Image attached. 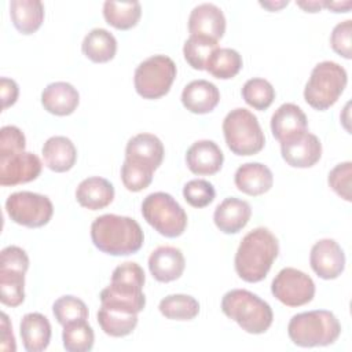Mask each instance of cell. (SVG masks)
Returning a JSON list of instances; mask_svg holds the SVG:
<instances>
[{
  "instance_id": "18",
  "label": "cell",
  "mask_w": 352,
  "mask_h": 352,
  "mask_svg": "<svg viewBox=\"0 0 352 352\" xmlns=\"http://www.w3.org/2000/svg\"><path fill=\"white\" fill-rule=\"evenodd\" d=\"M186 268V260L180 249L175 246H158L148 257V270L158 282L168 283L179 279Z\"/></svg>"
},
{
  "instance_id": "44",
  "label": "cell",
  "mask_w": 352,
  "mask_h": 352,
  "mask_svg": "<svg viewBox=\"0 0 352 352\" xmlns=\"http://www.w3.org/2000/svg\"><path fill=\"white\" fill-rule=\"evenodd\" d=\"M0 95H1V100H3V110H6L7 107L12 106L18 99V95H19L18 84L12 78L1 77L0 78Z\"/></svg>"
},
{
  "instance_id": "47",
  "label": "cell",
  "mask_w": 352,
  "mask_h": 352,
  "mask_svg": "<svg viewBox=\"0 0 352 352\" xmlns=\"http://www.w3.org/2000/svg\"><path fill=\"white\" fill-rule=\"evenodd\" d=\"M324 7L333 12H348L352 7V1H326Z\"/></svg>"
},
{
  "instance_id": "39",
  "label": "cell",
  "mask_w": 352,
  "mask_h": 352,
  "mask_svg": "<svg viewBox=\"0 0 352 352\" xmlns=\"http://www.w3.org/2000/svg\"><path fill=\"white\" fill-rule=\"evenodd\" d=\"M183 197L192 208H205L213 202L216 191L212 183L205 179H192L183 187Z\"/></svg>"
},
{
  "instance_id": "1",
  "label": "cell",
  "mask_w": 352,
  "mask_h": 352,
  "mask_svg": "<svg viewBox=\"0 0 352 352\" xmlns=\"http://www.w3.org/2000/svg\"><path fill=\"white\" fill-rule=\"evenodd\" d=\"M278 253L276 236L268 228L257 227L242 238L234 258L235 271L245 282H260L267 276Z\"/></svg>"
},
{
  "instance_id": "34",
  "label": "cell",
  "mask_w": 352,
  "mask_h": 352,
  "mask_svg": "<svg viewBox=\"0 0 352 352\" xmlns=\"http://www.w3.org/2000/svg\"><path fill=\"white\" fill-rule=\"evenodd\" d=\"M63 348L67 352H88L95 342V334L87 320L73 322L63 326Z\"/></svg>"
},
{
  "instance_id": "4",
  "label": "cell",
  "mask_w": 352,
  "mask_h": 352,
  "mask_svg": "<svg viewBox=\"0 0 352 352\" xmlns=\"http://www.w3.org/2000/svg\"><path fill=\"white\" fill-rule=\"evenodd\" d=\"M221 311L250 334L265 333L274 320L270 304L246 289H232L221 298Z\"/></svg>"
},
{
  "instance_id": "19",
  "label": "cell",
  "mask_w": 352,
  "mask_h": 352,
  "mask_svg": "<svg viewBox=\"0 0 352 352\" xmlns=\"http://www.w3.org/2000/svg\"><path fill=\"white\" fill-rule=\"evenodd\" d=\"M164 144L153 133H138L132 136L125 147V160L147 166L153 170L158 169L164 160Z\"/></svg>"
},
{
  "instance_id": "14",
  "label": "cell",
  "mask_w": 352,
  "mask_h": 352,
  "mask_svg": "<svg viewBox=\"0 0 352 352\" xmlns=\"http://www.w3.org/2000/svg\"><path fill=\"white\" fill-rule=\"evenodd\" d=\"M282 158L293 168H311L322 157V143L311 132H304L285 143H280Z\"/></svg>"
},
{
  "instance_id": "9",
  "label": "cell",
  "mask_w": 352,
  "mask_h": 352,
  "mask_svg": "<svg viewBox=\"0 0 352 352\" xmlns=\"http://www.w3.org/2000/svg\"><path fill=\"white\" fill-rule=\"evenodd\" d=\"M176 73V65L169 56L153 55L138 65L133 76L135 89L144 99L162 98L169 92Z\"/></svg>"
},
{
  "instance_id": "10",
  "label": "cell",
  "mask_w": 352,
  "mask_h": 352,
  "mask_svg": "<svg viewBox=\"0 0 352 352\" xmlns=\"http://www.w3.org/2000/svg\"><path fill=\"white\" fill-rule=\"evenodd\" d=\"M6 212L14 223L29 228H38L48 224L54 214V206L47 195L18 191L7 198Z\"/></svg>"
},
{
  "instance_id": "30",
  "label": "cell",
  "mask_w": 352,
  "mask_h": 352,
  "mask_svg": "<svg viewBox=\"0 0 352 352\" xmlns=\"http://www.w3.org/2000/svg\"><path fill=\"white\" fill-rule=\"evenodd\" d=\"M96 318L103 333L117 338L131 334L138 324V314H129L102 305L96 314Z\"/></svg>"
},
{
  "instance_id": "26",
  "label": "cell",
  "mask_w": 352,
  "mask_h": 352,
  "mask_svg": "<svg viewBox=\"0 0 352 352\" xmlns=\"http://www.w3.org/2000/svg\"><path fill=\"white\" fill-rule=\"evenodd\" d=\"M23 348L28 352L44 351L51 340V323L40 312L26 314L19 324Z\"/></svg>"
},
{
  "instance_id": "35",
  "label": "cell",
  "mask_w": 352,
  "mask_h": 352,
  "mask_svg": "<svg viewBox=\"0 0 352 352\" xmlns=\"http://www.w3.org/2000/svg\"><path fill=\"white\" fill-rule=\"evenodd\" d=\"M217 43L219 41H214L204 36L190 34V37L186 40L183 45L184 59L192 69L205 70L209 56L216 48H219Z\"/></svg>"
},
{
  "instance_id": "6",
  "label": "cell",
  "mask_w": 352,
  "mask_h": 352,
  "mask_svg": "<svg viewBox=\"0 0 352 352\" xmlns=\"http://www.w3.org/2000/svg\"><path fill=\"white\" fill-rule=\"evenodd\" d=\"M348 82L346 70L333 60L318 63L304 88L305 102L315 110H327L342 95Z\"/></svg>"
},
{
  "instance_id": "41",
  "label": "cell",
  "mask_w": 352,
  "mask_h": 352,
  "mask_svg": "<svg viewBox=\"0 0 352 352\" xmlns=\"http://www.w3.org/2000/svg\"><path fill=\"white\" fill-rule=\"evenodd\" d=\"M351 34H352V21L346 19L344 22H340L334 26L331 34H330V45L331 48L345 59L352 58V43H351Z\"/></svg>"
},
{
  "instance_id": "45",
  "label": "cell",
  "mask_w": 352,
  "mask_h": 352,
  "mask_svg": "<svg viewBox=\"0 0 352 352\" xmlns=\"http://www.w3.org/2000/svg\"><path fill=\"white\" fill-rule=\"evenodd\" d=\"M1 349L11 351V352H14L16 349L11 323L8 320L7 314H4V312H1Z\"/></svg>"
},
{
  "instance_id": "16",
  "label": "cell",
  "mask_w": 352,
  "mask_h": 352,
  "mask_svg": "<svg viewBox=\"0 0 352 352\" xmlns=\"http://www.w3.org/2000/svg\"><path fill=\"white\" fill-rule=\"evenodd\" d=\"M224 162V154L213 140H197L186 153L187 168L198 176L217 173Z\"/></svg>"
},
{
  "instance_id": "20",
  "label": "cell",
  "mask_w": 352,
  "mask_h": 352,
  "mask_svg": "<svg viewBox=\"0 0 352 352\" xmlns=\"http://www.w3.org/2000/svg\"><path fill=\"white\" fill-rule=\"evenodd\" d=\"M250 216L252 208L246 201L230 197L216 206L213 221L221 232L236 234L249 223Z\"/></svg>"
},
{
  "instance_id": "24",
  "label": "cell",
  "mask_w": 352,
  "mask_h": 352,
  "mask_svg": "<svg viewBox=\"0 0 352 352\" xmlns=\"http://www.w3.org/2000/svg\"><path fill=\"white\" fill-rule=\"evenodd\" d=\"M77 202L89 210H99L110 205L114 199L113 184L100 176L84 179L76 190Z\"/></svg>"
},
{
  "instance_id": "42",
  "label": "cell",
  "mask_w": 352,
  "mask_h": 352,
  "mask_svg": "<svg viewBox=\"0 0 352 352\" xmlns=\"http://www.w3.org/2000/svg\"><path fill=\"white\" fill-rule=\"evenodd\" d=\"M26 138L15 125H6L0 129V155L25 151Z\"/></svg>"
},
{
  "instance_id": "25",
  "label": "cell",
  "mask_w": 352,
  "mask_h": 352,
  "mask_svg": "<svg viewBox=\"0 0 352 352\" xmlns=\"http://www.w3.org/2000/svg\"><path fill=\"white\" fill-rule=\"evenodd\" d=\"M44 164L54 172H67L77 161V148L66 136H51L41 148Z\"/></svg>"
},
{
  "instance_id": "13",
  "label": "cell",
  "mask_w": 352,
  "mask_h": 352,
  "mask_svg": "<svg viewBox=\"0 0 352 352\" xmlns=\"http://www.w3.org/2000/svg\"><path fill=\"white\" fill-rule=\"evenodd\" d=\"M309 264L314 272L322 279H336L345 268V254L342 248L330 238L315 242L309 253Z\"/></svg>"
},
{
  "instance_id": "29",
  "label": "cell",
  "mask_w": 352,
  "mask_h": 352,
  "mask_svg": "<svg viewBox=\"0 0 352 352\" xmlns=\"http://www.w3.org/2000/svg\"><path fill=\"white\" fill-rule=\"evenodd\" d=\"M142 15L139 1H113L103 3V16L109 25L120 30H128L138 25Z\"/></svg>"
},
{
  "instance_id": "5",
  "label": "cell",
  "mask_w": 352,
  "mask_h": 352,
  "mask_svg": "<svg viewBox=\"0 0 352 352\" xmlns=\"http://www.w3.org/2000/svg\"><path fill=\"white\" fill-rule=\"evenodd\" d=\"M289 338L302 348L327 346L341 334V324L336 315L326 309H314L294 315L287 324Z\"/></svg>"
},
{
  "instance_id": "40",
  "label": "cell",
  "mask_w": 352,
  "mask_h": 352,
  "mask_svg": "<svg viewBox=\"0 0 352 352\" xmlns=\"http://www.w3.org/2000/svg\"><path fill=\"white\" fill-rule=\"evenodd\" d=\"M351 176H352V162L345 161L341 164H337L329 173L327 182L331 190L344 198L345 201H351Z\"/></svg>"
},
{
  "instance_id": "15",
  "label": "cell",
  "mask_w": 352,
  "mask_h": 352,
  "mask_svg": "<svg viewBox=\"0 0 352 352\" xmlns=\"http://www.w3.org/2000/svg\"><path fill=\"white\" fill-rule=\"evenodd\" d=\"M188 32L219 41L226 32V16L213 3H202L192 8L188 16Z\"/></svg>"
},
{
  "instance_id": "21",
  "label": "cell",
  "mask_w": 352,
  "mask_h": 352,
  "mask_svg": "<svg viewBox=\"0 0 352 352\" xmlns=\"http://www.w3.org/2000/svg\"><path fill=\"white\" fill-rule=\"evenodd\" d=\"M235 186L243 194L257 197L271 190L274 176L271 169L261 162L242 164L234 176Z\"/></svg>"
},
{
  "instance_id": "37",
  "label": "cell",
  "mask_w": 352,
  "mask_h": 352,
  "mask_svg": "<svg viewBox=\"0 0 352 352\" xmlns=\"http://www.w3.org/2000/svg\"><path fill=\"white\" fill-rule=\"evenodd\" d=\"M52 312L58 323L62 326L88 319V308L85 302L76 296L59 297L52 305Z\"/></svg>"
},
{
  "instance_id": "7",
  "label": "cell",
  "mask_w": 352,
  "mask_h": 352,
  "mask_svg": "<svg viewBox=\"0 0 352 352\" xmlns=\"http://www.w3.org/2000/svg\"><path fill=\"white\" fill-rule=\"evenodd\" d=\"M223 133L228 148L236 155H254L265 144V136L257 117L243 107H236L226 116Z\"/></svg>"
},
{
  "instance_id": "38",
  "label": "cell",
  "mask_w": 352,
  "mask_h": 352,
  "mask_svg": "<svg viewBox=\"0 0 352 352\" xmlns=\"http://www.w3.org/2000/svg\"><path fill=\"white\" fill-rule=\"evenodd\" d=\"M153 173H154L153 169L135 164L128 160H125L121 166L122 184L125 186L126 190L132 192H138L147 188L153 182Z\"/></svg>"
},
{
  "instance_id": "32",
  "label": "cell",
  "mask_w": 352,
  "mask_h": 352,
  "mask_svg": "<svg viewBox=\"0 0 352 352\" xmlns=\"http://www.w3.org/2000/svg\"><path fill=\"white\" fill-rule=\"evenodd\" d=\"M25 271L0 267V301L7 307H18L25 300Z\"/></svg>"
},
{
  "instance_id": "12",
  "label": "cell",
  "mask_w": 352,
  "mask_h": 352,
  "mask_svg": "<svg viewBox=\"0 0 352 352\" xmlns=\"http://www.w3.org/2000/svg\"><path fill=\"white\" fill-rule=\"evenodd\" d=\"M40 158L30 151L0 155V184L16 186L33 182L41 173Z\"/></svg>"
},
{
  "instance_id": "23",
  "label": "cell",
  "mask_w": 352,
  "mask_h": 352,
  "mask_svg": "<svg viewBox=\"0 0 352 352\" xmlns=\"http://www.w3.org/2000/svg\"><path fill=\"white\" fill-rule=\"evenodd\" d=\"M80 103L78 91L66 81H55L48 84L41 92L43 107L55 116L72 114Z\"/></svg>"
},
{
  "instance_id": "48",
  "label": "cell",
  "mask_w": 352,
  "mask_h": 352,
  "mask_svg": "<svg viewBox=\"0 0 352 352\" xmlns=\"http://www.w3.org/2000/svg\"><path fill=\"white\" fill-rule=\"evenodd\" d=\"M287 4H289L287 0H282V1H260V6L268 8L270 11H278V10H280L282 7H285Z\"/></svg>"
},
{
  "instance_id": "3",
  "label": "cell",
  "mask_w": 352,
  "mask_h": 352,
  "mask_svg": "<svg viewBox=\"0 0 352 352\" xmlns=\"http://www.w3.org/2000/svg\"><path fill=\"white\" fill-rule=\"evenodd\" d=\"M143 268L133 261H126L114 268L111 280L100 294V305L129 314H139L146 305Z\"/></svg>"
},
{
  "instance_id": "11",
  "label": "cell",
  "mask_w": 352,
  "mask_h": 352,
  "mask_svg": "<svg viewBox=\"0 0 352 352\" xmlns=\"http://www.w3.org/2000/svg\"><path fill=\"white\" fill-rule=\"evenodd\" d=\"M274 297L287 307H301L312 301L315 283L305 272L286 267L280 270L271 283Z\"/></svg>"
},
{
  "instance_id": "2",
  "label": "cell",
  "mask_w": 352,
  "mask_h": 352,
  "mask_svg": "<svg viewBox=\"0 0 352 352\" xmlns=\"http://www.w3.org/2000/svg\"><path fill=\"white\" fill-rule=\"evenodd\" d=\"M91 239L106 254L129 256L140 250L144 234L135 219L107 213L92 221Z\"/></svg>"
},
{
  "instance_id": "43",
  "label": "cell",
  "mask_w": 352,
  "mask_h": 352,
  "mask_svg": "<svg viewBox=\"0 0 352 352\" xmlns=\"http://www.w3.org/2000/svg\"><path fill=\"white\" fill-rule=\"evenodd\" d=\"M0 267L15 268L26 272L29 268V257L22 248L10 245L6 246L0 253Z\"/></svg>"
},
{
  "instance_id": "17",
  "label": "cell",
  "mask_w": 352,
  "mask_h": 352,
  "mask_svg": "<svg viewBox=\"0 0 352 352\" xmlns=\"http://www.w3.org/2000/svg\"><path fill=\"white\" fill-rule=\"evenodd\" d=\"M307 116L301 107L294 103L280 104L271 117V132L279 143H285L307 132Z\"/></svg>"
},
{
  "instance_id": "31",
  "label": "cell",
  "mask_w": 352,
  "mask_h": 352,
  "mask_svg": "<svg viewBox=\"0 0 352 352\" xmlns=\"http://www.w3.org/2000/svg\"><path fill=\"white\" fill-rule=\"evenodd\" d=\"M242 69V56L234 48H216L206 62L205 70L219 80L235 77Z\"/></svg>"
},
{
  "instance_id": "33",
  "label": "cell",
  "mask_w": 352,
  "mask_h": 352,
  "mask_svg": "<svg viewBox=\"0 0 352 352\" xmlns=\"http://www.w3.org/2000/svg\"><path fill=\"white\" fill-rule=\"evenodd\" d=\"M160 312L172 320H191L199 314V302L188 294H169L160 301Z\"/></svg>"
},
{
  "instance_id": "36",
  "label": "cell",
  "mask_w": 352,
  "mask_h": 352,
  "mask_svg": "<svg viewBox=\"0 0 352 352\" xmlns=\"http://www.w3.org/2000/svg\"><path fill=\"white\" fill-rule=\"evenodd\" d=\"M242 98L250 107L256 110H265L275 99V88L270 81L254 77L243 84Z\"/></svg>"
},
{
  "instance_id": "8",
  "label": "cell",
  "mask_w": 352,
  "mask_h": 352,
  "mask_svg": "<svg viewBox=\"0 0 352 352\" xmlns=\"http://www.w3.org/2000/svg\"><path fill=\"white\" fill-rule=\"evenodd\" d=\"M144 220L166 238L180 236L187 227V213L168 192L148 194L142 202Z\"/></svg>"
},
{
  "instance_id": "27",
  "label": "cell",
  "mask_w": 352,
  "mask_h": 352,
  "mask_svg": "<svg viewBox=\"0 0 352 352\" xmlns=\"http://www.w3.org/2000/svg\"><path fill=\"white\" fill-rule=\"evenodd\" d=\"M10 15L19 33L32 34L44 21V6L40 0H11Z\"/></svg>"
},
{
  "instance_id": "46",
  "label": "cell",
  "mask_w": 352,
  "mask_h": 352,
  "mask_svg": "<svg viewBox=\"0 0 352 352\" xmlns=\"http://www.w3.org/2000/svg\"><path fill=\"white\" fill-rule=\"evenodd\" d=\"M324 0H308V1H297V6L301 7L307 12H318L320 8H324Z\"/></svg>"
},
{
  "instance_id": "28",
  "label": "cell",
  "mask_w": 352,
  "mask_h": 352,
  "mask_svg": "<svg viewBox=\"0 0 352 352\" xmlns=\"http://www.w3.org/2000/svg\"><path fill=\"white\" fill-rule=\"evenodd\" d=\"M82 54L95 63L111 60L117 52V40L106 29L95 28L82 40Z\"/></svg>"
},
{
  "instance_id": "22",
  "label": "cell",
  "mask_w": 352,
  "mask_h": 352,
  "mask_svg": "<svg viewBox=\"0 0 352 352\" xmlns=\"http://www.w3.org/2000/svg\"><path fill=\"white\" fill-rule=\"evenodd\" d=\"M220 102L219 88L208 80H194L182 92L183 106L194 114L210 113Z\"/></svg>"
}]
</instances>
